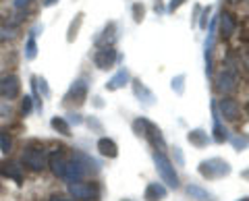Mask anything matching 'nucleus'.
<instances>
[{"mask_svg":"<svg viewBox=\"0 0 249 201\" xmlns=\"http://www.w3.org/2000/svg\"><path fill=\"white\" fill-rule=\"evenodd\" d=\"M88 94H89V81L85 77H79L71 83V87L65 94V104H73V106H83L85 100H88Z\"/></svg>","mask_w":249,"mask_h":201,"instance_id":"0eeeda50","label":"nucleus"},{"mask_svg":"<svg viewBox=\"0 0 249 201\" xmlns=\"http://www.w3.org/2000/svg\"><path fill=\"white\" fill-rule=\"evenodd\" d=\"M2 172H4V176H9V179H13L15 183H21L23 181V174H21V166L19 164H4Z\"/></svg>","mask_w":249,"mask_h":201,"instance_id":"cd10ccee","label":"nucleus"},{"mask_svg":"<svg viewBox=\"0 0 249 201\" xmlns=\"http://www.w3.org/2000/svg\"><path fill=\"white\" fill-rule=\"evenodd\" d=\"M13 37H15V29L0 27V40H13Z\"/></svg>","mask_w":249,"mask_h":201,"instance_id":"4c0bfd02","label":"nucleus"},{"mask_svg":"<svg viewBox=\"0 0 249 201\" xmlns=\"http://www.w3.org/2000/svg\"><path fill=\"white\" fill-rule=\"evenodd\" d=\"M23 54H25V60H36L37 56V42H36V35H31L25 40V50H23Z\"/></svg>","mask_w":249,"mask_h":201,"instance_id":"bb28decb","label":"nucleus"},{"mask_svg":"<svg viewBox=\"0 0 249 201\" xmlns=\"http://www.w3.org/2000/svg\"><path fill=\"white\" fill-rule=\"evenodd\" d=\"M52 201H75V199H60V197H54Z\"/></svg>","mask_w":249,"mask_h":201,"instance_id":"49530a36","label":"nucleus"},{"mask_svg":"<svg viewBox=\"0 0 249 201\" xmlns=\"http://www.w3.org/2000/svg\"><path fill=\"white\" fill-rule=\"evenodd\" d=\"M83 21H85V13H77L75 17H73V21L69 23V29H67V42L69 44H73L75 40H77V35H79V32H81V27H83Z\"/></svg>","mask_w":249,"mask_h":201,"instance_id":"4be33fe9","label":"nucleus"},{"mask_svg":"<svg viewBox=\"0 0 249 201\" xmlns=\"http://www.w3.org/2000/svg\"><path fill=\"white\" fill-rule=\"evenodd\" d=\"M168 199V187L162 183H147L143 191V201H164Z\"/></svg>","mask_w":249,"mask_h":201,"instance_id":"a211bd4d","label":"nucleus"},{"mask_svg":"<svg viewBox=\"0 0 249 201\" xmlns=\"http://www.w3.org/2000/svg\"><path fill=\"white\" fill-rule=\"evenodd\" d=\"M173 164L175 166H185V156L181 148H173Z\"/></svg>","mask_w":249,"mask_h":201,"instance_id":"c9c22d12","label":"nucleus"},{"mask_svg":"<svg viewBox=\"0 0 249 201\" xmlns=\"http://www.w3.org/2000/svg\"><path fill=\"white\" fill-rule=\"evenodd\" d=\"M131 129H133V133L137 137H143L145 141L152 145V150H160V151L166 150V139H164V135H162L160 127L154 125L150 118H145V117L135 118L133 122H131Z\"/></svg>","mask_w":249,"mask_h":201,"instance_id":"f257e3e1","label":"nucleus"},{"mask_svg":"<svg viewBox=\"0 0 249 201\" xmlns=\"http://www.w3.org/2000/svg\"><path fill=\"white\" fill-rule=\"evenodd\" d=\"M23 166H27L34 172H42L44 168H48V156H46L44 145H40L37 141H31L25 150H23L21 156Z\"/></svg>","mask_w":249,"mask_h":201,"instance_id":"20e7f679","label":"nucleus"},{"mask_svg":"<svg viewBox=\"0 0 249 201\" xmlns=\"http://www.w3.org/2000/svg\"><path fill=\"white\" fill-rule=\"evenodd\" d=\"M67 164H69V160L65 158V153H62V151L56 150V151L48 153V168H50V172L56 176V179H62V181H65Z\"/></svg>","mask_w":249,"mask_h":201,"instance_id":"2eb2a0df","label":"nucleus"},{"mask_svg":"<svg viewBox=\"0 0 249 201\" xmlns=\"http://www.w3.org/2000/svg\"><path fill=\"white\" fill-rule=\"evenodd\" d=\"M197 172L201 179H206V181H220L232 172V166L222 158H208V160L199 162Z\"/></svg>","mask_w":249,"mask_h":201,"instance_id":"7ed1b4c3","label":"nucleus"},{"mask_svg":"<svg viewBox=\"0 0 249 201\" xmlns=\"http://www.w3.org/2000/svg\"><path fill=\"white\" fill-rule=\"evenodd\" d=\"M91 60L100 71H110V68H114V65L121 60V54L114 46H102V48H96Z\"/></svg>","mask_w":249,"mask_h":201,"instance_id":"39448f33","label":"nucleus"},{"mask_svg":"<svg viewBox=\"0 0 249 201\" xmlns=\"http://www.w3.org/2000/svg\"><path fill=\"white\" fill-rule=\"evenodd\" d=\"M116 37H119V25H116V21H108L102 27V32L93 37V46H96V48H102V46H114Z\"/></svg>","mask_w":249,"mask_h":201,"instance_id":"f8f14e48","label":"nucleus"},{"mask_svg":"<svg viewBox=\"0 0 249 201\" xmlns=\"http://www.w3.org/2000/svg\"><path fill=\"white\" fill-rule=\"evenodd\" d=\"M96 148L100 151V156H104L108 160H116V158H119V145H116V141H114V139H110V137H100L98 143H96Z\"/></svg>","mask_w":249,"mask_h":201,"instance_id":"6ab92c4d","label":"nucleus"},{"mask_svg":"<svg viewBox=\"0 0 249 201\" xmlns=\"http://www.w3.org/2000/svg\"><path fill=\"white\" fill-rule=\"evenodd\" d=\"M152 160H154V166H156V170H158L162 183H166L168 189H175L177 191L178 187H181V181H178V174H177V170H175V164H173V160L166 156V151L154 150L152 151Z\"/></svg>","mask_w":249,"mask_h":201,"instance_id":"f03ea898","label":"nucleus"},{"mask_svg":"<svg viewBox=\"0 0 249 201\" xmlns=\"http://www.w3.org/2000/svg\"><path fill=\"white\" fill-rule=\"evenodd\" d=\"M91 102H93V106H96V108H104V102H102V98H100V96H93Z\"/></svg>","mask_w":249,"mask_h":201,"instance_id":"37998d69","label":"nucleus"},{"mask_svg":"<svg viewBox=\"0 0 249 201\" xmlns=\"http://www.w3.org/2000/svg\"><path fill=\"white\" fill-rule=\"evenodd\" d=\"M85 125H88V127L93 131V133H104V125H102V122H100L96 117H89L88 120H85Z\"/></svg>","mask_w":249,"mask_h":201,"instance_id":"72a5a7b5","label":"nucleus"},{"mask_svg":"<svg viewBox=\"0 0 249 201\" xmlns=\"http://www.w3.org/2000/svg\"><path fill=\"white\" fill-rule=\"evenodd\" d=\"M56 2H58V0H44V6H46V9H50V6H54Z\"/></svg>","mask_w":249,"mask_h":201,"instance_id":"c03bdc74","label":"nucleus"},{"mask_svg":"<svg viewBox=\"0 0 249 201\" xmlns=\"http://www.w3.org/2000/svg\"><path fill=\"white\" fill-rule=\"evenodd\" d=\"M73 156H75V158H79V160L83 162V166L88 168V172H89V174H98L100 170H102V164H100L96 158H91L89 153H85V151H75Z\"/></svg>","mask_w":249,"mask_h":201,"instance_id":"5701e85b","label":"nucleus"},{"mask_svg":"<svg viewBox=\"0 0 249 201\" xmlns=\"http://www.w3.org/2000/svg\"><path fill=\"white\" fill-rule=\"evenodd\" d=\"M145 13H147V9H145L143 2H133L131 4V17H133V21L137 23V25H142V23L145 21Z\"/></svg>","mask_w":249,"mask_h":201,"instance_id":"a878e982","label":"nucleus"},{"mask_svg":"<svg viewBox=\"0 0 249 201\" xmlns=\"http://www.w3.org/2000/svg\"><path fill=\"white\" fill-rule=\"evenodd\" d=\"M247 2H249V0H247Z\"/></svg>","mask_w":249,"mask_h":201,"instance_id":"8fccbe9b","label":"nucleus"},{"mask_svg":"<svg viewBox=\"0 0 249 201\" xmlns=\"http://www.w3.org/2000/svg\"><path fill=\"white\" fill-rule=\"evenodd\" d=\"M131 89H133V96L142 102L143 106H154L156 104V96H154V91L147 87V85L142 81V79H137V77H131Z\"/></svg>","mask_w":249,"mask_h":201,"instance_id":"ddd939ff","label":"nucleus"},{"mask_svg":"<svg viewBox=\"0 0 249 201\" xmlns=\"http://www.w3.org/2000/svg\"><path fill=\"white\" fill-rule=\"evenodd\" d=\"M131 83V73H129V68L127 67H121L119 71H116L110 79L106 81V85L104 87L108 89V91H119V89H123V87H127V85Z\"/></svg>","mask_w":249,"mask_h":201,"instance_id":"f3484780","label":"nucleus"},{"mask_svg":"<svg viewBox=\"0 0 249 201\" xmlns=\"http://www.w3.org/2000/svg\"><path fill=\"white\" fill-rule=\"evenodd\" d=\"M210 137H212V141L218 143V145L229 141V131H227V127L222 125V118H220V114H218V110H216V102H212V135Z\"/></svg>","mask_w":249,"mask_h":201,"instance_id":"4468645a","label":"nucleus"},{"mask_svg":"<svg viewBox=\"0 0 249 201\" xmlns=\"http://www.w3.org/2000/svg\"><path fill=\"white\" fill-rule=\"evenodd\" d=\"M216 110H218V114H220V118L227 120V122H237L239 117H241V106H239L237 100L231 98V96H222L220 100H218Z\"/></svg>","mask_w":249,"mask_h":201,"instance_id":"1a4fd4ad","label":"nucleus"},{"mask_svg":"<svg viewBox=\"0 0 249 201\" xmlns=\"http://www.w3.org/2000/svg\"><path fill=\"white\" fill-rule=\"evenodd\" d=\"M36 83H37V94H42L44 98H50L52 91H50V87H48V81H46L44 77H37Z\"/></svg>","mask_w":249,"mask_h":201,"instance_id":"473e14b6","label":"nucleus"},{"mask_svg":"<svg viewBox=\"0 0 249 201\" xmlns=\"http://www.w3.org/2000/svg\"><path fill=\"white\" fill-rule=\"evenodd\" d=\"M237 201H249V195H247V197H241V199H237Z\"/></svg>","mask_w":249,"mask_h":201,"instance_id":"de8ad7c7","label":"nucleus"},{"mask_svg":"<svg viewBox=\"0 0 249 201\" xmlns=\"http://www.w3.org/2000/svg\"><path fill=\"white\" fill-rule=\"evenodd\" d=\"M241 179H243V181H249V168H245L243 172H241Z\"/></svg>","mask_w":249,"mask_h":201,"instance_id":"a18cd8bd","label":"nucleus"},{"mask_svg":"<svg viewBox=\"0 0 249 201\" xmlns=\"http://www.w3.org/2000/svg\"><path fill=\"white\" fill-rule=\"evenodd\" d=\"M214 87L218 94H222V96H231V94H235L237 87H239V77L235 71H231V68H224V71H220L216 75V79H214Z\"/></svg>","mask_w":249,"mask_h":201,"instance_id":"6e6552de","label":"nucleus"},{"mask_svg":"<svg viewBox=\"0 0 249 201\" xmlns=\"http://www.w3.org/2000/svg\"><path fill=\"white\" fill-rule=\"evenodd\" d=\"M185 195L193 199V201H218L216 195H212L208 189L199 187V184H187L185 187Z\"/></svg>","mask_w":249,"mask_h":201,"instance_id":"412c9836","label":"nucleus"},{"mask_svg":"<svg viewBox=\"0 0 249 201\" xmlns=\"http://www.w3.org/2000/svg\"><path fill=\"white\" fill-rule=\"evenodd\" d=\"M11 150H13L11 135L4 133V131H0V151H2V153H11Z\"/></svg>","mask_w":249,"mask_h":201,"instance_id":"7c9ffc66","label":"nucleus"},{"mask_svg":"<svg viewBox=\"0 0 249 201\" xmlns=\"http://www.w3.org/2000/svg\"><path fill=\"white\" fill-rule=\"evenodd\" d=\"M199 11H201V4H193V15H191V27L197 25V17H199Z\"/></svg>","mask_w":249,"mask_h":201,"instance_id":"a19ab883","label":"nucleus"},{"mask_svg":"<svg viewBox=\"0 0 249 201\" xmlns=\"http://www.w3.org/2000/svg\"><path fill=\"white\" fill-rule=\"evenodd\" d=\"M210 19H212V6H201L199 11V17H197V27L201 32H208V25H210Z\"/></svg>","mask_w":249,"mask_h":201,"instance_id":"393cba45","label":"nucleus"},{"mask_svg":"<svg viewBox=\"0 0 249 201\" xmlns=\"http://www.w3.org/2000/svg\"><path fill=\"white\" fill-rule=\"evenodd\" d=\"M88 174H89V172H88V168L83 166V162H81L79 158L73 156V160L67 164L65 181H67V183H79V181H83Z\"/></svg>","mask_w":249,"mask_h":201,"instance_id":"dca6fc26","label":"nucleus"},{"mask_svg":"<svg viewBox=\"0 0 249 201\" xmlns=\"http://www.w3.org/2000/svg\"><path fill=\"white\" fill-rule=\"evenodd\" d=\"M187 141H189L196 150H204V148L210 145L212 137H210V133L206 129H191L189 133H187Z\"/></svg>","mask_w":249,"mask_h":201,"instance_id":"aec40b11","label":"nucleus"},{"mask_svg":"<svg viewBox=\"0 0 249 201\" xmlns=\"http://www.w3.org/2000/svg\"><path fill=\"white\" fill-rule=\"evenodd\" d=\"M187 2V0H168V4H166V13L168 15H175L178 9H181V6Z\"/></svg>","mask_w":249,"mask_h":201,"instance_id":"e433bc0d","label":"nucleus"},{"mask_svg":"<svg viewBox=\"0 0 249 201\" xmlns=\"http://www.w3.org/2000/svg\"><path fill=\"white\" fill-rule=\"evenodd\" d=\"M216 27H218V37H220L222 42H227L237 34V17L229 11H222L220 15H218Z\"/></svg>","mask_w":249,"mask_h":201,"instance_id":"9d476101","label":"nucleus"},{"mask_svg":"<svg viewBox=\"0 0 249 201\" xmlns=\"http://www.w3.org/2000/svg\"><path fill=\"white\" fill-rule=\"evenodd\" d=\"M229 141H231V145L235 148L237 151H243V150H247L249 148V139L247 137H241V135H229Z\"/></svg>","mask_w":249,"mask_h":201,"instance_id":"c756f323","label":"nucleus"},{"mask_svg":"<svg viewBox=\"0 0 249 201\" xmlns=\"http://www.w3.org/2000/svg\"><path fill=\"white\" fill-rule=\"evenodd\" d=\"M31 112H34V98L25 96V98H23V102H21V114H23V117H29Z\"/></svg>","mask_w":249,"mask_h":201,"instance_id":"2f4dec72","label":"nucleus"},{"mask_svg":"<svg viewBox=\"0 0 249 201\" xmlns=\"http://www.w3.org/2000/svg\"><path fill=\"white\" fill-rule=\"evenodd\" d=\"M50 127H52L54 131H56V133L65 135V137H71V135H73V133H71V125L67 122V118H65V117H52Z\"/></svg>","mask_w":249,"mask_h":201,"instance_id":"b1692460","label":"nucleus"},{"mask_svg":"<svg viewBox=\"0 0 249 201\" xmlns=\"http://www.w3.org/2000/svg\"><path fill=\"white\" fill-rule=\"evenodd\" d=\"M19 94H21V81L17 75H6L0 79V98L11 102V100L19 98Z\"/></svg>","mask_w":249,"mask_h":201,"instance_id":"9b49d317","label":"nucleus"},{"mask_svg":"<svg viewBox=\"0 0 249 201\" xmlns=\"http://www.w3.org/2000/svg\"><path fill=\"white\" fill-rule=\"evenodd\" d=\"M67 122H69L71 127H81L85 120H83V117H81L79 112H69V114H67Z\"/></svg>","mask_w":249,"mask_h":201,"instance_id":"f704fd0d","label":"nucleus"},{"mask_svg":"<svg viewBox=\"0 0 249 201\" xmlns=\"http://www.w3.org/2000/svg\"><path fill=\"white\" fill-rule=\"evenodd\" d=\"M9 114H11V104H9V100H4L0 104V117H9Z\"/></svg>","mask_w":249,"mask_h":201,"instance_id":"79ce46f5","label":"nucleus"},{"mask_svg":"<svg viewBox=\"0 0 249 201\" xmlns=\"http://www.w3.org/2000/svg\"><path fill=\"white\" fill-rule=\"evenodd\" d=\"M185 81H187V75L185 73L173 77V81H170V87H173V91H175L177 96H183L185 94Z\"/></svg>","mask_w":249,"mask_h":201,"instance_id":"c85d7f7f","label":"nucleus"},{"mask_svg":"<svg viewBox=\"0 0 249 201\" xmlns=\"http://www.w3.org/2000/svg\"><path fill=\"white\" fill-rule=\"evenodd\" d=\"M69 195L75 201H98L100 199V187L96 183H69Z\"/></svg>","mask_w":249,"mask_h":201,"instance_id":"423d86ee","label":"nucleus"},{"mask_svg":"<svg viewBox=\"0 0 249 201\" xmlns=\"http://www.w3.org/2000/svg\"><path fill=\"white\" fill-rule=\"evenodd\" d=\"M31 2H34V0H13V6H15L17 11H25Z\"/></svg>","mask_w":249,"mask_h":201,"instance_id":"58836bf2","label":"nucleus"},{"mask_svg":"<svg viewBox=\"0 0 249 201\" xmlns=\"http://www.w3.org/2000/svg\"><path fill=\"white\" fill-rule=\"evenodd\" d=\"M123 201H131V199H123Z\"/></svg>","mask_w":249,"mask_h":201,"instance_id":"09e8293b","label":"nucleus"},{"mask_svg":"<svg viewBox=\"0 0 249 201\" xmlns=\"http://www.w3.org/2000/svg\"><path fill=\"white\" fill-rule=\"evenodd\" d=\"M154 13L156 15H164L166 13V6H164L162 0H154Z\"/></svg>","mask_w":249,"mask_h":201,"instance_id":"ea45409f","label":"nucleus"}]
</instances>
